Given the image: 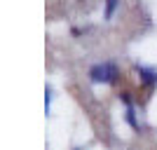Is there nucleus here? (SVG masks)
Returning <instances> with one entry per match:
<instances>
[{"label": "nucleus", "instance_id": "2", "mask_svg": "<svg viewBox=\"0 0 157 150\" xmlns=\"http://www.w3.org/2000/svg\"><path fill=\"white\" fill-rule=\"evenodd\" d=\"M136 73L141 75V80H143L148 87H155V85H157V73H155V71L145 68V66H136Z\"/></svg>", "mask_w": 157, "mask_h": 150}, {"label": "nucleus", "instance_id": "3", "mask_svg": "<svg viewBox=\"0 0 157 150\" xmlns=\"http://www.w3.org/2000/svg\"><path fill=\"white\" fill-rule=\"evenodd\" d=\"M115 7H117V0H105V19H110V17H113Z\"/></svg>", "mask_w": 157, "mask_h": 150}, {"label": "nucleus", "instance_id": "1", "mask_svg": "<svg viewBox=\"0 0 157 150\" xmlns=\"http://www.w3.org/2000/svg\"><path fill=\"white\" fill-rule=\"evenodd\" d=\"M89 78H92V82H113V80L117 78V66L110 63V61L98 63L89 71Z\"/></svg>", "mask_w": 157, "mask_h": 150}]
</instances>
